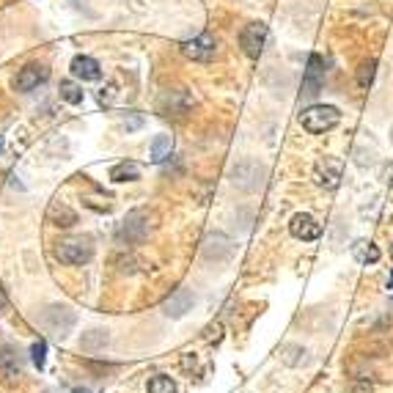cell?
Returning <instances> with one entry per match:
<instances>
[{
	"label": "cell",
	"instance_id": "1",
	"mask_svg": "<svg viewBox=\"0 0 393 393\" xmlns=\"http://www.w3.org/2000/svg\"><path fill=\"white\" fill-rule=\"evenodd\" d=\"M157 226V212L149 207H138L126 212V217L116 228V239L122 245H141Z\"/></svg>",
	"mask_w": 393,
	"mask_h": 393
},
{
	"label": "cell",
	"instance_id": "2",
	"mask_svg": "<svg viewBox=\"0 0 393 393\" xmlns=\"http://www.w3.org/2000/svg\"><path fill=\"white\" fill-rule=\"evenodd\" d=\"M341 122V113L335 104H311L300 113V124L303 129H308L313 135H322V132H330L333 126H338Z\"/></svg>",
	"mask_w": 393,
	"mask_h": 393
},
{
	"label": "cell",
	"instance_id": "3",
	"mask_svg": "<svg viewBox=\"0 0 393 393\" xmlns=\"http://www.w3.org/2000/svg\"><path fill=\"white\" fill-rule=\"evenodd\" d=\"M42 325L55 338H66L72 333V328L77 325V316H75V311L69 308V306H58L55 303V306H47L42 311Z\"/></svg>",
	"mask_w": 393,
	"mask_h": 393
},
{
	"label": "cell",
	"instance_id": "4",
	"mask_svg": "<svg viewBox=\"0 0 393 393\" xmlns=\"http://www.w3.org/2000/svg\"><path fill=\"white\" fill-rule=\"evenodd\" d=\"M262 182H264V168L259 166L256 160H242V163H237L234 171H231V185L245 190V193L259 190Z\"/></svg>",
	"mask_w": 393,
	"mask_h": 393
},
{
	"label": "cell",
	"instance_id": "5",
	"mask_svg": "<svg viewBox=\"0 0 393 393\" xmlns=\"http://www.w3.org/2000/svg\"><path fill=\"white\" fill-rule=\"evenodd\" d=\"M91 256H94V248H91L88 239H63V242L55 245V259H58L61 264L77 267V264L91 262Z\"/></svg>",
	"mask_w": 393,
	"mask_h": 393
},
{
	"label": "cell",
	"instance_id": "6",
	"mask_svg": "<svg viewBox=\"0 0 393 393\" xmlns=\"http://www.w3.org/2000/svg\"><path fill=\"white\" fill-rule=\"evenodd\" d=\"M267 36H269V28L264 22H250V25H245L242 33H239V47H242V53L256 61V58L264 53Z\"/></svg>",
	"mask_w": 393,
	"mask_h": 393
},
{
	"label": "cell",
	"instance_id": "7",
	"mask_svg": "<svg viewBox=\"0 0 393 393\" xmlns=\"http://www.w3.org/2000/svg\"><path fill=\"white\" fill-rule=\"evenodd\" d=\"M322 85H325V61H322V55L311 53L306 75H303V91H300V97L303 99H313L322 91Z\"/></svg>",
	"mask_w": 393,
	"mask_h": 393
},
{
	"label": "cell",
	"instance_id": "8",
	"mask_svg": "<svg viewBox=\"0 0 393 393\" xmlns=\"http://www.w3.org/2000/svg\"><path fill=\"white\" fill-rule=\"evenodd\" d=\"M215 53H217V42H215L212 33H201V36H195V39L182 44V55L190 58V61L209 63L215 58Z\"/></svg>",
	"mask_w": 393,
	"mask_h": 393
},
{
	"label": "cell",
	"instance_id": "9",
	"mask_svg": "<svg viewBox=\"0 0 393 393\" xmlns=\"http://www.w3.org/2000/svg\"><path fill=\"white\" fill-rule=\"evenodd\" d=\"M47 77H50V69L47 66H42V63H28V66H22L20 72H17L14 88L22 91V94H28V91H33V88H39L42 83H47Z\"/></svg>",
	"mask_w": 393,
	"mask_h": 393
},
{
	"label": "cell",
	"instance_id": "10",
	"mask_svg": "<svg viewBox=\"0 0 393 393\" xmlns=\"http://www.w3.org/2000/svg\"><path fill=\"white\" fill-rule=\"evenodd\" d=\"M289 234L294 239H303V242H313V239H319L322 237V226L306 215V212H297L294 217L289 220Z\"/></svg>",
	"mask_w": 393,
	"mask_h": 393
},
{
	"label": "cell",
	"instance_id": "11",
	"mask_svg": "<svg viewBox=\"0 0 393 393\" xmlns=\"http://www.w3.org/2000/svg\"><path fill=\"white\" fill-rule=\"evenodd\" d=\"M193 303H195L193 291L190 289H176L171 297H168L166 303H163V313H166L168 319H182L187 311L193 308Z\"/></svg>",
	"mask_w": 393,
	"mask_h": 393
},
{
	"label": "cell",
	"instance_id": "12",
	"mask_svg": "<svg viewBox=\"0 0 393 393\" xmlns=\"http://www.w3.org/2000/svg\"><path fill=\"white\" fill-rule=\"evenodd\" d=\"M72 75L83 83H97V80H102V66L91 55H75L72 58Z\"/></svg>",
	"mask_w": 393,
	"mask_h": 393
},
{
	"label": "cell",
	"instance_id": "13",
	"mask_svg": "<svg viewBox=\"0 0 393 393\" xmlns=\"http://www.w3.org/2000/svg\"><path fill=\"white\" fill-rule=\"evenodd\" d=\"M190 104H193V97L187 94V91H168L166 97L160 99V113L163 116H182L190 110Z\"/></svg>",
	"mask_w": 393,
	"mask_h": 393
},
{
	"label": "cell",
	"instance_id": "14",
	"mask_svg": "<svg viewBox=\"0 0 393 393\" xmlns=\"http://www.w3.org/2000/svg\"><path fill=\"white\" fill-rule=\"evenodd\" d=\"M316 185L328 187V190H335L338 182H341V163L333 160V157H325L319 166H316Z\"/></svg>",
	"mask_w": 393,
	"mask_h": 393
},
{
	"label": "cell",
	"instance_id": "15",
	"mask_svg": "<svg viewBox=\"0 0 393 393\" xmlns=\"http://www.w3.org/2000/svg\"><path fill=\"white\" fill-rule=\"evenodd\" d=\"M231 242H228L223 234H209L207 239H204V256L207 259H215V262H223L231 256Z\"/></svg>",
	"mask_w": 393,
	"mask_h": 393
},
{
	"label": "cell",
	"instance_id": "16",
	"mask_svg": "<svg viewBox=\"0 0 393 393\" xmlns=\"http://www.w3.org/2000/svg\"><path fill=\"white\" fill-rule=\"evenodd\" d=\"M47 217H50V223L58 228H69L77 223V212L75 209H69L66 204H61V201H55L53 207H50V212H47Z\"/></svg>",
	"mask_w": 393,
	"mask_h": 393
},
{
	"label": "cell",
	"instance_id": "17",
	"mask_svg": "<svg viewBox=\"0 0 393 393\" xmlns=\"http://www.w3.org/2000/svg\"><path fill=\"white\" fill-rule=\"evenodd\" d=\"M352 256H355L357 264H377L382 253H379V248H377L374 242H369V239H357V242L352 245Z\"/></svg>",
	"mask_w": 393,
	"mask_h": 393
},
{
	"label": "cell",
	"instance_id": "18",
	"mask_svg": "<svg viewBox=\"0 0 393 393\" xmlns=\"http://www.w3.org/2000/svg\"><path fill=\"white\" fill-rule=\"evenodd\" d=\"M110 179L113 182H135V179H141V166L132 163V160L116 163V166L110 168Z\"/></svg>",
	"mask_w": 393,
	"mask_h": 393
},
{
	"label": "cell",
	"instance_id": "19",
	"mask_svg": "<svg viewBox=\"0 0 393 393\" xmlns=\"http://www.w3.org/2000/svg\"><path fill=\"white\" fill-rule=\"evenodd\" d=\"M0 369L9 374V377H17V374H22L20 352L14 350V347H3V350H0Z\"/></svg>",
	"mask_w": 393,
	"mask_h": 393
},
{
	"label": "cell",
	"instance_id": "20",
	"mask_svg": "<svg viewBox=\"0 0 393 393\" xmlns=\"http://www.w3.org/2000/svg\"><path fill=\"white\" fill-rule=\"evenodd\" d=\"M171 151H173V138L171 135H157L151 141V160L154 163H163L166 157H171Z\"/></svg>",
	"mask_w": 393,
	"mask_h": 393
},
{
	"label": "cell",
	"instance_id": "21",
	"mask_svg": "<svg viewBox=\"0 0 393 393\" xmlns=\"http://www.w3.org/2000/svg\"><path fill=\"white\" fill-rule=\"evenodd\" d=\"M58 94H61L63 102H69V104L83 102V88L75 83V80H61V85H58Z\"/></svg>",
	"mask_w": 393,
	"mask_h": 393
},
{
	"label": "cell",
	"instance_id": "22",
	"mask_svg": "<svg viewBox=\"0 0 393 393\" xmlns=\"http://www.w3.org/2000/svg\"><path fill=\"white\" fill-rule=\"evenodd\" d=\"M104 344H107V330H88L83 338H80V347H83L85 352L102 350Z\"/></svg>",
	"mask_w": 393,
	"mask_h": 393
},
{
	"label": "cell",
	"instance_id": "23",
	"mask_svg": "<svg viewBox=\"0 0 393 393\" xmlns=\"http://www.w3.org/2000/svg\"><path fill=\"white\" fill-rule=\"evenodd\" d=\"M149 393H176V385H173V379L166 377V374H157V377H151L149 379Z\"/></svg>",
	"mask_w": 393,
	"mask_h": 393
},
{
	"label": "cell",
	"instance_id": "24",
	"mask_svg": "<svg viewBox=\"0 0 393 393\" xmlns=\"http://www.w3.org/2000/svg\"><path fill=\"white\" fill-rule=\"evenodd\" d=\"M374 72H377V61H366L360 66V72H357V85H360L363 91L374 83Z\"/></svg>",
	"mask_w": 393,
	"mask_h": 393
},
{
	"label": "cell",
	"instance_id": "25",
	"mask_svg": "<svg viewBox=\"0 0 393 393\" xmlns=\"http://www.w3.org/2000/svg\"><path fill=\"white\" fill-rule=\"evenodd\" d=\"M31 360H33L36 369H44V360H47V344H44V341H36V344L31 347Z\"/></svg>",
	"mask_w": 393,
	"mask_h": 393
},
{
	"label": "cell",
	"instance_id": "26",
	"mask_svg": "<svg viewBox=\"0 0 393 393\" xmlns=\"http://www.w3.org/2000/svg\"><path fill=\"white\" fill-rule=\"evenodd\" d=\"M6 303H9V294H6L3 284H0V308H6Z\"/></svg>",
	"mask_w": 393,
	"mask_h": 393
},
{
	"label": "cell",
	"instance_id": "27",
	"mask_svg": "<svg viewBox=\"0 0 393 393\" xmlns=\"http://www.w3.org/2000/svg\"><path fill=\"white\" fill-rule=\"evenodd\" d=\"M72 393H91V391H88V388H75Z\"/></svg>",
	"mask_w": 393,
	"mask_h": 393
},
{
	"label": "cell",
	"instance_id": "28",
	"mask_svg": "<svg viewBox=\"0 0 393 393\" xmlns=\"http://www.w3.org/2000/svg\"><path fill=\"white\" fill-rule=\"evenodd\" d=\"M388 289H393V275H391V281H388Z\"/></svg>",
	"mask_w": 393,
	"mask_h": 393
},
{
	"label": "cell",
	"instance_id": "29",
	"mask_svg": "<svg viewBox=\"0 0 393 393\" xmlns=\"http://www.w3.org/2000/svg\"><path fill=\"white\" fill-rule=\"evenodd\" d=\"M0 149H3V135H0Z\"/></svg>",
	"mask_w": 393,
	"mask_h": 393
}]
</instances>
